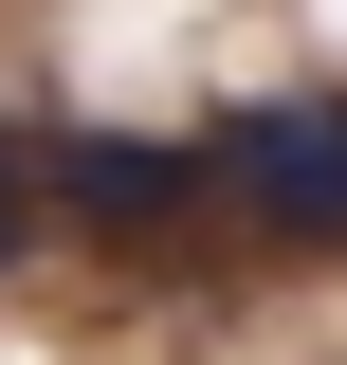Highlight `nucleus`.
<instances>
[{
    "label": "nucleus",
    "mask_w": 347,
    "mask_h": 365,
    "mask_svg": "<svg viewBox=\"0 0 347 365\" xmlns=\"http://www.w3.org/2000/svg\"><path fill=\"white\" fill-rule=\"evenodd\" d=\"M19 237H37V165H0V256H19Z\"/></svg>",
    "instance_id": "nucleus-3"
},
{
    "label": "nucleus",
    "mask_w": 347,
    "mask_h": 365,
    "mask_svg": "<svg viewBox=\"0 0 347 365\" xmlns=\"http://www.w3.org/2000/svg\"><path fill=\"white\" fill-rule=\"evenodd\" d=\"M201 182H238L274 237H347V91H274L201 146Z\"/></svg>",
    "instance_id": "nucleus-1"
},
{
    "label": "nucleus",
    "mask_w": 347,
    "mask_h": 365,
    "mask_svg": "<svg viewBox=\"0 0 347 365\" xmlns=\"http://www.w3.org/2000/svg\"><path fill=\"white\" fill-rule=\"evenodd\" d=\"M55 182H74L91 220H165L183 201V146H55Z\"/></svg>",
    "instance_id": "nucleus-2"
}]
</instances>
